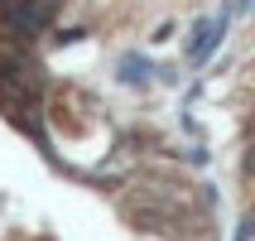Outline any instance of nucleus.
<instances>
[{
    "instance_id": "obj_1",
    "label": "nucleus",
    "mask_w": 255,
    "mask_h": 241,
    "mask_svg": "<svg viewBox=\"0 0 255 241\" xmlns=\"http://www.w3.org/2000/svg\"><path fill=\"white\" fill-rule=\"evenodd\" d=\"M0 106L29 135H43V68L29 43H0Z\"/></svg>"
},
{
    "instance_id": "obj_2",
    "label": "nucleus",
    "mask_w": 255,
    "mask_h": 241,
    "mask_svg": "<svg viewBox=\"0 0 255 241\" xmlns=\"http://www.w3.org/2000/svg\"><path fill=\"white\" fill-rule=\"evenodd\" d=\"M53 10H58V0H0V19L10 24L14 43H34L39 29L53 24Z\"/></svg>"
}]
</instances>
